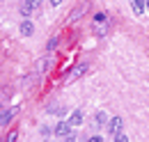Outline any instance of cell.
<instances>
[{
	"label": "cell",
	"instance_id": "cell-1",
	"mask_svg": "<svg viewBox=\"0 0 149 142\" xmlns=\"http://www.w3.org/2000/svg\"><path fill=\"white\" fill-rule=\"evenodd\" d=\"M53 133H55V135H60V138H67V135L71 133V124H69V122H60V124L53 128Z\"/></svg>",
	"mask_w": 149,
	"mask_h": 142
},
{
	"label": "cell",
	"instance_id": "cell-2",
	"mask_svg": "<svg viewBox=\"0 0 149 142\" xmlns=\"http://www.w3.org/2000/svg\"><path fill=\"white\" fill-rule=\"evenodd\" d=\"M108 131H110V135L115 138V135L122 131V119H119V117H112L110 122H108Z\"/></svg>",
	"mask_w": 149,
	"mask_h": 142
},
{
	"label": "cell",
	"instance_id": "cell-3",
	"mask_svg": "<svg viewBox=\"0 0 149 142\" xmlns=\"http://www.w3.org/2000/svg\"><path fill=\"white\" fill-rule=\"evenodd\" d=\"M145 7H147V2L145 0H131V9H133V14L138 16V14H142L145 12Z\"/></svg>",
	"mask_w": 149,
	"mask_h": 142
},
{
	"label": "cell",
	"instance_id": "cell-4",
	"mask_svg": "<svg viewBox=\"0 0 149 142\" xmlns=\"http://www.w3.org/2000/svg\"><path fill=\"white\" fill-rule=\"evenodd\" d=\"M85 69H87L85 64H78V67H74V71H71V73L67 76V80H69V83H71V80H76L78 76H83V73H85Z\"/></svg>",
	"mask_w": 149,
	"mask_h": 142
},
{
	"label": "cell",
	"instance_id": "cell-5",
	"mask_svg": "<svg viewBox=\"0 0 149 142\" xmlns=\"http://www.w3.org/2000/svg\"><path fill=\"white\" fill-rule=\"evenodd\" d=\"M21 14H23V16H30V14H32V12H35V7H32V2H30V0H25V2H21Z\"/></svg>",
	"mask_w": 149,
	"mask_h": 142
},
{
	"label": "cell",
	"instance_id": "cell-6",
	"mask_svg": "<svg viewBox=\"0 0 149 142\" xmlns=\"http://www.w3.org/2000/svg\"><path fill=\"white\" fill-rule=\"evenodd\" d=\"M32 32H35V25H32L30 21H23V23H21V35L30 37V35H32Z\"/></svg>",
	"mask_w": 149,
	"mask_h": 142
},
{
	"label": "cell",
	"instance_id": "cell-7",
	"mask_svg": "<svg viewBox=\"0 0 149 142\" xmlns=\"http://www.w3.org/2000/svg\"><path fill=\"white\" fill-rule=\"evenodd\" d=\"M16 110H19V108H12V110H2V117H0V124H2V126H7V124H9V119H12V115H14Z\"/></svg>",
	"mask_w": 149,
	"mask_h": 142
},
{
	"label": "cell",
	"instance_id": "cell-8",
	"mask_svg": "<svg viewBox=\"0 0 149 142\" xmlns=\"http://www.w3.org/2000/svg\"><path fill=\"white\" fill-rule=\"evenodd\" d=\"M80 122H83V112H80V110H74L71 117H69V124L71 126H80Z\"/></svg>",
	"mask_w": 149,
	"mask_h": 142
},
{
	"label": "cell",
	"instance_id": "cell-9",
	"mask_svg": "<svg viewBox=\"0 0 149 142\" xmlns=\"http://www.w3.org/2000/svg\"><path fill=\"white\" fill-rule=\"evenodd\" d=\"M87 9V5H83V7H76L74 12H71V16H69V21H78V18L83 16V12Z\"/></svg>",
	"mask_w": 149,
	"mask_h": 142
},
{
	"label": "cell",
	"instance_id": "cell-10",
	"mask_svg": "<svg viewBox=\"0 0 149 142\" xmlns=\"http://www.w3.org/2000/svg\"><path fill=\"white\" fill-rule=\"evenodd\" d=\"M94 122H96V126H106V112L99 110V112L94 115Z\"/></svg>",
	"mask_w": 149,
	"mask_h": 142
},
{
	"label": "cell",
	"instance_id": "cell-11",
	"mask_svg": "<svg viewBox=\"0 0 149 142\" xmlns=\"http://www.w3.org/2000/svg\"><path fill=\"white\" fill-rule=\"evenodd\" d=\"M103 21H106V14H103V12L94 14V23H103Z\"/></svg>",
	"mask_w": 149,
	"mask_h": 142
},
{
	"label": "cell",
	"instance_id": "cell-12",
	"mask_svg": "<svg viewBox=\"0 0 149 142\" xmlns=\"http://www.w3.org/2000/svg\"><path fill=\"white\" fill-rule=\"evenodd\" d=\"M32 2V7H35V12H39L41 9V0H30Z\"/></svg>",
	"mask_w": 149,
	"mask_h": 142
},
{
	"label": "cell",
	"instance_id": "cell-13",
	"mask_svg": "<svg viewBox=\"0 0 149 142\" xmlns=\"http://www.w3.org/2000/svg\"><path fill=\"white\" fill-rule=\"evenodd\" d=\"M55 46H57V39H51V41H48V51H53Z\"/></svg>",
	"mask_w": 149,
	"mask_h": 142
},
{
	"label": "cell",
	"instance_id": "cell-14",
	"mask_svg": "<svg viewBox=\"0 0 149 142\" xmlns=\"http://www.w3.org/2000/svg\"><path fill=\"white\" fill-rule=\"evenodd\" d=\"M48 2H51V5H53V7H57V5H60V2H62V0H48Z\"/></svg>",
	"mask_w": 149,
	"mask_h": 142
},
{
	"label": "cell",
	"instance_id": "cell-15",
	"mask_svg": "<svg viewBox=\"0 0 149 142\" xmlns=\"http://www.w3.org/2000/svg\"><path fill=\"white\" fill-rule=\"evenodd\" d=\"M147 9H149V0H147Z\"/></svg>",
	"mask_w": 149,
	"mask_h": 142
}]
</instances>
